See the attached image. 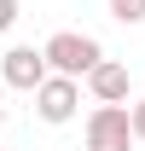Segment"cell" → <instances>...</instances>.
Here are the masks:
<instances>
[{
	"label": "cell",
	"instance_id": "cell-2",
	"mask_svg": "<svg viewBox=\"0 0 145 151\" xmlns=\"http://www.w3.org/2000/svg\"><path fill=\"white\" fill-rule=\"evenodd\" d=\"M87 151H128L139 134H134V116H128V105H93L87 111Z\"/></svg>",
	"mask_w": 145,
	"mask_h": 151
},
{
	"label": "cell",
	"instance_id": "cell-5",
	"mask_svg": "<svg viewBox=\"0 0 145 151\" xmlns=\"http://www.w3.org/2000/svg\"><path fill=\"white\" fill-rule=\"evenodd\" d=\"M128 87H134V81H128V64H116V58H105V64L87 76V93L99 99V105H128Z\"/></svg>",
	"mask_w": 145,
	"mask_h": 151
},
{
	"label": "cell",
	"instance_id": "cell-7",
	"mask_svg": "<svg viewBox=\"0 0 145 151\" xmlns=\"http://www.w3.org/2000/svg\"><path fill=\"white\" fill-rule=\"evenodd\" d=\"M18 12H23V0H0V35L18 23Z\"/></svg>",
	"mask_w": 145,
	"mask_h": 151
},
{
	"label": "cell",
	"instance_id": "cell-3",
	"mask_svg": "<svg viewBox=\"0 0 145 151\" xmlns=\"http://www.w3.org/2000/svg\"><path fill=\"white\" fill-rule=\"evenodd\" d=\"M75 111H81V81L75 76H47L35 87V116L41 122L64 128V122H75Z\"/></svg>",
	"mask_w": 145,
	"mask_h": 151
},
{
	"label": "cell",
	"instance_id": "cell-9",
	"mask_svg": "<svg viewBox=\"0 0 145 151\" xmlns=\"http://www.w3.org/2000/svg\"><path fill=\"white\" fill-rule=\"evenodd\" d=\"M0 128H6V105H0Z\"/></svg>",
	"mask_w": 145,
	"mask_h": 151
},
{
	"label": "cell",
	"instance_id": "cell-1",
	"mask_svg": "<svg viewBox=\"0 0 145 151\" xmlns=\"http://www.w3.org/2000/svg\"><path fill=\"white\" fill-rule=\"evenodd\" d=\"M47 64H52V76H75V81H87V76L105 64V47H99L93 35L58 29V35L47 41Z\"/></svg>",
	"mask_w": 145,
	"mask_h": 151
},
{
	"label": "cell",
	"instance_id": "cell-6",
	"mask_svg": "<svg viewBox=\"0 0 145 151\" xmlns=\"http://www.w3.org/2000/svg\"><path fill=\"white\" fill-rule=\"evenodd\" d=\"M116 23H145V0H105Z\"/></svg>",
	"mask_w": 145,
	"mask_h": 151
},
{
	"label": "cell",
	"instance_id": "cell-4",
	"mask_svg": "<svg viewBox=\"0 0 145 151\" xmlns=\"http://www.w3.org/2000/svg\"><path fill=\"white\" fill-rule=\"evenodd\" d=\"M0 76H6V87H18V93H35L41 81L52 76V64H47V47H12V52L0 58Z\"/></svg>",
	"mask_w": 145,
	"mask_h": 151
},
{
	"label": "cell",
	"instance_id": "cell-8",
	"mask_svg": "<svg viewBox=\"0 0 145 151\" xmlns=\"http://www.w3.org/2000/svg\"><path fill=\"white\" fill-rule=\"evenodd\" d=\"M128 116H134V134L145 139V99H139V105H128Z\"/></svg>",
	"mask_w": 145,
	"mask_h": 151
},
{
	"label": "cell",
	"instance_id": "cell-10",
	"mask_svg": "<svg viewBox=\"0 0 145 151\" xmlns=\"http://www.w3.org/2000/svg\"><path fill=\"white\" fill-rule=\"evenodd\" d=\"M0 151H6V145H0Z\"/></svg>",
	"mask_w": 145,
	"mask_h": 151
}]
</instances>
